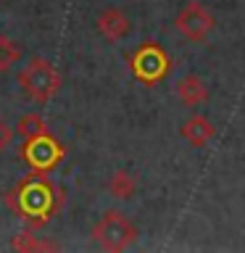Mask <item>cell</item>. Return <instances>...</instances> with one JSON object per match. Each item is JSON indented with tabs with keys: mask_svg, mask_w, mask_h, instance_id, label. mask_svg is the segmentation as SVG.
I'll use <instances>...</instances> for the list:
<instances>
[{
	"mask_svg": "<svg viewBox=\"0 0 245 253\" xmlns=\"http://www.w3.org/2000/svg\"><path fill=\"white\" fill-rule=\"evenodd\" d=\"M137 224L126 216V213L108 209L103 216L92 224L90 237L95 240V245H100L103 251H126L129 245L137 240Z\"/></svg>",
	"mask_w": 245,
	"mask_h": 253,
	"instance_id": "6da1fadb",
	"label": "cell"
},
{
	"mask_svg": "<svg viewBox=\"0 0 245 253\" xmlns=\"http://www.w3.org/2000/svg\"><path fill=\"white\" fill-rule=\"evenodd\" d=\"M19 84H21V90L29 95V100L47 103L55 92H58L61 74L50 61L35 55V58H29V63L19 71Z\"/></svg>",
	"mask_w": 245,
	"mask_h": 253,
	"instance_id": "7a4b0ae2",
	"label": "cell"
},
{
	"mask_svg": "<svg viewBox=\"0 0 245 253\" xmlns=\"http://www.w3.org/2000/svg\"><path fill=\"white\" fill-rule=\"evenodd\" d=\"M174 27H177V32L185 40H190V42H205L208 35L216 29V19H213V13L203 3H195L193 0V3H187L177 13Z\"/></svg>",
	"mask_w": 245,
	"mask_h": 253,
	"instance_id": "3957f363",
	"label": "cell"
},
{
	"mask_svg": "<svg viewBox=\"0 0 245 253\" xmlns=\"http://www.w3.org/2000/svg\"><path fill=\"white\" fill-rule=\"evenodd\" d=\"M132 71H134V77H137L140 82L153 84V82L166 77V71H169V58H166V53L158 45L145 42L137 53L132 55Z\"/></svg>",
	"mask_w": 245,
	"mask_h": 253,
	"instance_id": "277c9868",
	"label": "cell"
},
{
	"mask_svg": "<svg viewBox=\"0 0 245 253\" xmlns=\"http://www.w3.org/2000/svg\"><path fill=\"white\" fill-rule=\"evenodd\" d=\"M61 156H63V150L50 134H40V137L27 140L21 145V158H27L32 164V169H37V171H47Z\"/></svg>",
	"mask_w": 245,
	"mask_h": 253,
	"instance_id": "5b68a950",
	"label": "cell"
},
{
	"mask_svg": "<svg viewBox=\"0 0 245 253\" xmlns=\"http://www.w3.org/2000/svg\"><path fill=\"white\" fill-rule=\"evenodd\" d=\"M95 29H98L100 37L108 40V42H122V40H126L132 32V19L122 11V8L106 5L98 13V19H95Z\"/></svg>",
	"mask_w": 245,
	"mask_h": 253,
	"instance_id": "8992f818",
	"label": "cell"
},
{
	"mask_svg": "<svg viewBox=\"0 0 245 253\" xmlns=\"http://www.w3.org/2000/svg\"><path fill=\"white\" fill-rule=\"evenodd\" d=\"M21 213L27 216H40L45 219L47 211H50V193H47V185L45 182H35V179H27L21 187Z\"/></svg>",
	"mask_w": 245,
	"mask_h": 253,
	"instance_id": "52a82bcc",
	"label": "cell"
},
{
	"mask_svg": "<svg viewBox=\"0 0 245 253\" xmlns=\"http://www.w3.org/2000/svg\"><path fill=\"white\" fill-rule=\"evenodd\" d=\"M179 134L185 137L187 145H193V148H205L208 142L216 137V126H213V122L208 116H190L185 124L179 126Z\"/></svg>",
	"mask_w": 245,
	"mask_h": 253,
	"instance_id": "ba28073f",
	"label": "cell"
},
{
	"mask_svg": "<svg viewBox=\"0 0 245 253\" xmlns=\"http://www.w3.org/2000/svg\"><path fill=\"white\" fill-rule=\"evenodd\" d=\"M174 90H177V98L190 108H198V106H205V103H208V84H205L198 74L179 77Z\"/></svg>",
	"mask_w": 245,
	"mask_h": 253,
	"instance_id": "9c48e42d",
	"label": "cell"
},
{
	"mask_svg": "<svg viewBox=\"0 0 245 253\" xmlns=\"http://www.w3.org/2000/svg\"><path fill=\"white\" fill-rule=\"evenodd\" d=\"M106 190H108L111 198H116V201H132V198L137 195V179H134L126 169H119L108 177Z\"/></svg>",
	"mask_w": 245,
	"mask_h": 253,
	"instance_id": "30bf717a",
	"label": "cell"
},
{
	"mask_svg": "<svg viewBox=\"0 0 245 253\" xmlns=\"http://www.w3.org/2000/svg\"><path fill=\"white\" fill-rule=\"evenodd\" d=\"M13 129L21 137V142H27V140L40 137V134H47V124H45V119L40 114H24L19 122H16Z\"/></svg>",
	"mask_w": 245,
	"mask_h": 253,
	"instance_id": "8fae6325",
	"label": "cell"
},
{
	"mask_svg": "<svg viewBox=\"0 0 245 253\" xmlns=\"http://www.w3.org/2000/svg\"><path fill=\"white\" fill-rule=\"evenodd\" d=\"M11 248L13 251H24V253H29V251H55L58 243L47 240V237H37L35 232H19V235H13Z\"/></svg>",
	"mask_w": 245,
	"mask_h": 253,
	"instance_id": "7c38bea8",
	"label": "cell"
},
{
	"mask_svg": "<svg viewBox=\"0 0 245 253\" xmlns=\"http://www.w3.org/2000/svg\"><path fill=\"white\" fill-rule=\"evenodd\" d=\"M19 61H21V47H19V42H13L11 37H3V35H0V74L11 71Z\"/></svg>",
	"mask_w": 245,
	"mask_h": 253,
	"instance_id": "4fadbf2b",
	"label": "cell"
},
{
	"mask_svg": "<svg viewBox=\"0 0 245 253\" xmlns=\"http://www.w3.org/2000/svg\"><path fill=\"white\" fill-rule=\"evenodd\" d=\"M13 140H16V129L8 122L0 119V153H5V150L13 145Z\"/></svg>",
	"mask_w": 245,
	"mask_h": 253,
	"instance_id": "5bb4252c",
	"label": "cell"
}]
</instances>
